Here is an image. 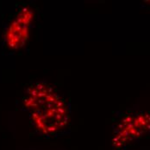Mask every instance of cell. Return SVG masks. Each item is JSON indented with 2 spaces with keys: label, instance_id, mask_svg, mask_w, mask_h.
<instances>
[{
  "label": "cell",
  "instance_id": "1",
  "mask_svg": "<svg viewBox=\"0 0 150 150\" xmlns=\"http://www.w3.org/2000/svg\"><path fill=\"white\" fill-rule=\"evenodd\" d=\"M71 115V103L60 92L47 105L31 112L30 118L37 134L45 138H56L70 133Z\"/></svg>",
  "mask_w": 150,
  "mask_h": 150
},
{
  "label": "cell",
  "instance_id": "2",
  "mask_svg": "<svg viewBox=\"0 0 150 150\" xmlns=\"http://www.w3.org/2000/svg\"><path fill=\"white\" fill-rule=\"evenodd\" d=\"M147 135H150V111L128 109L118 113L112 126L111 146L125 150Z\"/></svg>",
  "mask_w": 150,
  "mask_h": 150
},
{
  "label": "cell",
  "instance_id": "3",
  "mask_svg": "<svg viewBox=\"0 0 150 150\" xmlns=\"http://www.w3.org/2000/svg\"><path fill=\"white\" fill-rule=\"evenodd\" d=\"M33 17L34 13L29 7H23L17 12L4 32V42L9 48L16 50L26 44Z\"/></svg>",
  "mask_w": 150,
  "mask_h": 150
},
{
  "label": "cell",
  "instance_id": "4",
  "mask_svg": "<svg viewBox=\"0 0 150 150\" xmlns=\"http://www.w3.org/2000/svg\"><path fill=\"white\" fill-rule=\"evenodd\" d=\"M60 92L45 82H37L30 85L23 100V108L30 113L47 105Z\"/></svg>",
  "mask_w": 150,
  "mask_h": 150
},
{
  "label": "cell",
  "instance_id": "5",
  "mask_svg": "<svg viewBox=\"0 0 150 150\" xmlns=\"http://www.w3.org/2000/svg\"><path fill=\"white\" fill-rule=\"evenodd\" d=\"M30 150H34V149H30Z\"/></svg>",
  "mask_w": 150,
  "mask_h": 150
}]
</instances>
